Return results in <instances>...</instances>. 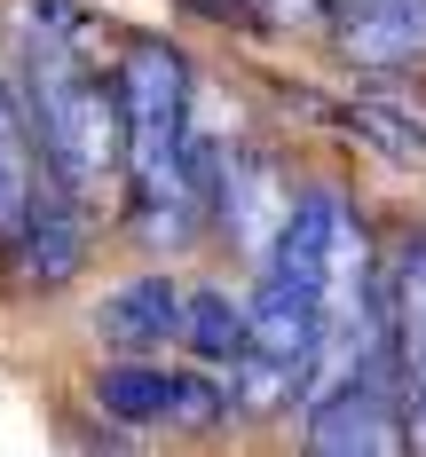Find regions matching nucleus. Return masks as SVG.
<instances>
[{"instance_id":"1","label":"nucleus","mask_w":426,"mask_h":457,"mask_svg":"<svg viewBox=\"0 0 426 457\" xmlns=\"http://www.w3.org/2000/svg\"><path fill=\"white\" fill-rule=\"evenodd\" d=\"M119 127H127V221H135V237L182 245L205 213V182H197L189 71L174 47L142 40L119 63Z\"/></svg>"},{"instance_id":"2","label":"nucleus","mask_w":426,"mask_h":457,"mask_svg":"<svg viewBox=\"0 0 426 457\" xmlns=\"http://www.w3.org/2000/svg\"><path fill=\"white\" fill-rule=\"evenodd\" d=\"M79 16L63 0H32V47H24V103L40 127L47 182L71 197H103L111 166H127V127H119V87H103L88 55L71 47Z\"/></svg>"},{"instance_id":"3","label":"nucleus","mask_w":426,"mask_h":457,"mask_svg":"<svg viewBox=\"0 0 426 457\" xmlns=\"http://www.w3.org/2000/svg\"><path fill=\"white\" fill-rule=\"evenodd\" d=\"M411 442V378L395 363V347H379L308 403V450L347 457V450H395Z\"/></svg>"},{"instance_id":"4","label":"nucleus","mask_w":426,"mask_h":457,"mask_svg":"<svg viewBox=\"0 0 426 457\" xmlns=\"http://www.w3.org/2000/svg\"><path fill=\"white\" fill-rule=\"evenodd\" d=\"M95 411L119 426H166V434H205L230 418V386L205 370H166V363H111L88 378Z\"/></svg>"},{"instance_id":"5","label":"nucleus","mask_w":426,"mask_h":457,"mask_svg":"<svg viewBox=\"0 0 426 457\" xmlns=\"http://www.w3.org/2000/svg\"><path fill=\"white\" fill-rule=\"evenodd\" d=\"M79 205H88V197H71V189L55 182V189L32 197V213L16 221V237H8V269H16L24 292H55V284H71V276H79V261H88Z\"/></svg>"},{"instance_id":"6","label":"nucleus","mask_w":426,"mask_h":457,"mask_svg":"<svg viewBox=\"0 0 426 457\" xmlns=\"http://www.w3.org/2000/svg\"><path fill=\"white\" fill-rule=\"evenodd\" d=\"M213 213H221V228L237 237V253L269 261L284 213H292V189L277 182V166H269V158H253V150H221V174H213Z\"/></svg>"},{"instance_id":"7","label":"nucleus","mask_w":426,"mask_h":457,"mask_svg":"<svg viewBox=\"0 0 426 457\" xmlns=\"http://www.w3.org/2000/svg\"><path fill=\"white\" fill-rule=\"evenodd\" d=\"M324 16L355 63H419L426 55V0H331Z\"/></svg>"},{"instance_id":"8","label":"nucleus","mask_w":426,"mask_h":457,"mask_svg":"<svg viewBox=\"0 0 426 457\" xmlns=\"http://www.w3.org/2000/svg\"><path fill=\"white\" fill-rule=\"evenodd\" d=\"M182 308H189V300L166 284V276H127V284L103 292L95 331H103L111 347H166V339L182 331Z\"/></svg>"},{"instance_id":"9","label":"nucleus","mask_w":426,"mask_h":457,"mask_svg":"<svg viewBox=\"0 0 426 457\" xmlns=\"http://www.w3.org/2000/svg\"><path fill=\"white\" fill-rule=\"evenodd\" d=\"M40 127H32V103L0 79V245L16 237V221L32 213L40 197Z\"/></svg>"},{"instance_id":"10","label":"nucleus","mask_w":426,"mask_h":457,"mask_svg":"<svg viewBox=\"0 0 426 457\" xmlns=\"http://www.w3.org/2000/svg\"><path fill=\"white\" fill-rule=\"evenodd\" d=\"M379 292H387L395 363H403V378L419 386L426 378V237H403V253H395V269L379 276Z\"/></svg>"},{"instance_id":"11","label":"nucleus","mask_w":426,"mask_h":457,"mask_svg":"<svg viewBox=\"0 0 426 457\" xmlns=\"http://www.w3.org/2000/svg\"><path fill=\"white\" fill-rule=\"evenodd\" d=\"M182 339L205 355V363H245L253 355V308H237V300H221V292H189L182 308Z\"/></svg>"},{"instance_id":"12","label":"nucleus","mask_w":426,"mask_h":457,"mask_svg":"<svg viewBox=\"0 0 426 457\" xmlns=\"http://www.w3.org/2000/svg\"><path fill=\"white\" fill-rule=\"evenodd\" d=\"M308 8H331V0H261L269 24H292V16H308Z\"/></svg>"},{"instance_id":"13","label":"nucleus","mask_w":426,"mask_h":457,"mask_svg":"<svg viewBox=\"0 0 426 457\" xmlns=\"http://www.w3.org/2000/svg\"><path fill=\"white\" fill-rule=\"evenodd\" d=\"M411 442H419V450H426V378H419V386H411Z\"/></svg>"},{"instance_id":"14","label":"nucleus","mask_w":426,"mask_h":457,"mask_svg":"<svg viewBox=\"0 0 426 457\" xmlns=\"http://www.w3.org/2000/svg\"><path fill=\"white\" fill-rule=\"evenodd\" d=\"M189 8H205V16H221V8H245V0H189Z\"/></svg>"}]
</instances>
